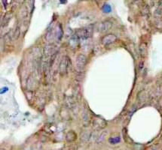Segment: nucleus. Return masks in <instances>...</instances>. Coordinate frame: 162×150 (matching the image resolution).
Here are the masks:
<instances>
[{"label": "nucleus", "instance_id": "7", "mask_svg": "<svg viewBox=\"0 0 162 150\" xmlns=\"http://www.w3.org/2000/svg\"><path fill=\"white\" fill-rule=\"evenodd\" d=\"M65 103L69 108H72L76 105V100L72 96H66L65 98Z\"/></svg>", "mask_w": 162, "mask_h": 150}, {"label": "nucleus", "instance_id": "10", "mask_svg": "<svg viewBox=\"0 0 162 150\" xmlns=\"http://www.w3.org/2000/svg\"><path fill=\"white\" fill-rule=\"evenodd\" d=\"M107 134H108V132H107V131L102 132L101 134H99V137H97V143H103V141L105 140Z\"/></svg>", "mask_w": 162, "mask_h": 150}, {"label": "nucleus", "instance_id": "6", "mask_svg": "<svg viewBox=\"0 0 162 150\" xmlns=\"http://www.w3.org/2000/svg\"><path fill=\"white\" fill-rule=\"evenodd\" d=\"M112 27H113V22H111L110 20H105L100 25V31L102 32H105L109 31Z\"/></svg>", "mask_w": 162, "mask_h": 150}, {"label": "nucleus", "instance_id": "9", "mask_svg": "<svg viewBox=\"0 0 162 150\" xmlns=\"http://www.w3.org/2000/svg\"><path fill=\"white\" fill-rule=\"evenodd\" d=\"M19 15H20V17L22 19H24L28 16V10L26 8V7L24 6V7L20 8V11H19Z\"/></svg>", "mask_w": 162, "mask_h": 150}, {"label": "nucleus", "instance_id": "15", "mask_svg": "<svg viewBox=\"0 0 162 150\" xmlns=\"http://www.w3.org/2000/svg\"><path fill=\"white\" fill-rule=\"evenodd\" d=\"M126 150H128V149H126Z\"/></svg>", "mask_w": 162, "mask_h": 150}, {"label": "nucleus", "instance_id": "13", "mask_svg": "<svg viewBox=\"0 0 162 150\" xmlns=\"http://www.w3.org/2000/svg\"><path fill=\"white\" fill-rule=\"evenodd\" d=\"M77 149V147L76 146H70V147H67L66 148H64L63 150H76Z\"/></svg>", "mask_w": 162, "mask_h": 150}, {"label": "nucleus", "instance_id": "14", "mask_svg": "<svg viewBox=\"0 0 162 150\" xmlns=\"http://www.w3.org/2000/svg\"><path fill=\"white\" fill-rule=\"evenodd\" d=\"M152 150H156V149H152Z\"/></svg>", "mask_w": 162, "mask_h": 150}, {"label": "nucleus", "instance_id": "11", "mask_svg": "<svg viewBox=\"0 0 162 150\" xmlns=\"http://www.w3.org/2000/svg\"><path fill=\"white\" fill-rule=\"evenodd\" d=\"M20 28L16 27L15 28V30H14L13 33H12V35H11L12 39H13V40H17V39L19 38V36H20Z\"/></svg>", "mask_w": 162, "mask_h": 150}, {"label": "nucleus", "instance_id": "3", "mask_svg": "<svg viewBox=\"0 0 162 150\" xmlns=\"http://www.w3.org/2000/svg\"><path fill=\"white\" fill-rule=\"evenodd\" d=\"M116 40H117V37L115 35L113 34H108L102 39V44L105 46H109L115 42Z\"/></svg>", "mask_w": 162, "mask_h": 150}, {"label": "nucleus", "instance_id": "12", "mask_svg": "<svg viewBox=\"0 0 162 150\" xmlns=\"http://www.w3.org/2000/svg\"><path fill=\"white\" fill-rule=\"evenodd\" d=\"M89 138H90V134H88V133H85L81 135V140L84 141L88 140Z\"/></svg>", "mask_w": 162, "mask_h": 150}, {"label": "nucleus", "instance_id": "2", "mask_svg": "<svg viewBox=\"0 0 162 150\" xmlns=\"http://www.w3.org/2000/svg\"><path fill=\"white\" fill-rule=\"evenodd\" d=\"M69 63H70V59L67 56L63 57V59H61L60 62L59 69H60V74L62 76L66 74L67 71H68L69 68Z\"/></svg>", "mask_w": 162, "mask_h": 150}, {"label": "nucleus", "instance_id": "4", "mask_svg": "<svg viewBox=\"0 0 162 150\" xmlns=\"http://www.w3.org/2000/svg\"><path fill=\"white\" fill-rule=\"evenodd\" d=\"M91 33L92 30H90V29H82L76 32V37L78 39H86L91 35Z\"/></svg>", "mask_w": 162, "mask_h": 150}, {"label": "nucleus", "instance_id": "5", "mask_svg": "<svg viewBox=\"0 0 162 150\" xmlns=\"http://www.w3.org/2000/svg\"><path fill=\"white\" fill-rule=\"evenodd\" d=\"M106 122L105 120L100 119V118H97L93 121V127L96 129H102L106 126Z\"/></svg>", "mask_w": 162, "mask_h": 150}, {"label": "nucleus", "instance_id": "1", "mask_svg": "<svg viewBox=\"0 0 162 150\" xmlns=\"http://www.w3.org/2000/svg\"><path fill=\"white\" fill-rule=\"evenodd\" d=\"M87 63V58L85 55L79 54L76 57V68L78 71H82L85 67Z\"/></svg>", "mask_w": 162, "mask_h": 150}, {"label": "nucleus", "instance_id": "8", "mask_svg": "<svg viewBox=\"0 0 162 150\" xmlns=\"http://www.w3.org/2000/svg\"><path fill=\"white\" fill-rule=\"evenodd\" d=\"M76 137H77V136H76V133L74 131H69L67 134H66V140L68 142H73L74 140H76Z\"/></svg>", "mask_w": 162, "mask_h": 150}]
</instances>
